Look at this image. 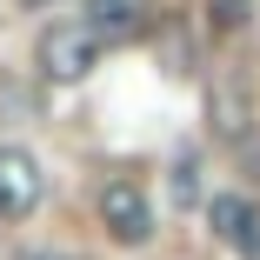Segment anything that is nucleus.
<instances>
[{
  "label": "nucleus",
  "instance_id": "f257e3e1",
  "mask_svg": "<svg viewBox=\"0 0 260 260\" xmlns=\"http://www.w3.org/2000/svg\"><path fill=\"white\" fill-rule=\"evenodd\" d=\"M100 34L80 20V14H67V20H47L40 27V40H34V74L47 80V87H80L93 67H100Z\"/></svg>",
  "mask_w": 260,
  "mask_h": 260
},
{
  "label": "nucleus",
  "instance_id": "f03ea898",
  "mask_svg": "<svg viewBox=\"0 0 260 260\" xmlns=\"http://www.w3.org/2000/svg\"><path fill=\"white\" fill-rule=\"evenodd\" d=\"M93 220H100V234H107L114 247H127V253H140V247L153 240V227H160V214H153V200H147V187H140L134 174L100 180V193H93Z\"/></svg>",
  "mask_w": 260,
  "mask_h": 260
},
{
  "label": "nucleus",
  "instance_id": "7ed1b4c3",
  "mask_svg": "<svg viewBox=\"0 0 260 260\" xmlns=\"http://www.w3.org/2000/svg\"><path fill=\"white\" fill-rule=\"evenodd\" d=\"M47 200V174H40V153L20 140H0V220H34Z\"/></svg>",
  "mask_w": 260,
  "mask_h": 260
},
{
  "label": "nucleus",
  "instance_id": "20e7f679",
  "mask_svg": "<svg viewBox=\"0 0 260 260\" xmlns=\"http://www.w3.org/2000/svg\"><path fill=\"white\" fill-rule=\"evenodd\" d=\"M207 134H214L220 147H253L260 107H253V93L240 80H214V87H207Z\"/></svg>",
  "mask_w": 260,
  "mask_h": 260
},
{
  "label": "nucleus",
  "instance_id": "39448f33",
  "mask_svg": "<svg viewBox=\"0 0 260 260\" xmlns=\"http://www.w3.org/2000/svg\"><path fill=\"white\" fill-rule=\"evenodd\" d=\"M207 227L240 260H260V207H253V193H207Z\"/></svg>",
  "mask_w": 260,
  "mask_h": 260
},
{
  "label": "nucleus",
  "instance_id": "423d86ee",
  "mask_svg": "<svg viewBox=\"0 0 260 260\" xmlns=\"http://www.w3.org/2000/svg\"><path fill=\"white\" fill-rule=\"evenodd\" d=\"M80 20L100 34V47H127V40L147 34V7H140V0H87Z\"/></svg>",
  "mask_w": 260,
  "mask_h": 260
},
{
  "label": "nucleus",
  "instance_id": "0eeeda50",
  "mask_svg": "<svg viewBox=\"0 0 260 260\" xmlns=\"http://www.w3.org/2000/svg\"><path fill=\"white\" fill-rule=\"evenodd\" d=\"M247 0H207V7H200V20H207V34H214V40H227V34H240L247 27Z\"/></svg>",
  "mask_w": 260,
  "mask_h": 260
},
{
  "label": "nucleus",
  "instance_id": "6e6552de",
  "mask_svg": "<svg viewBox=\"0 0 260 260\" xmlns=\"http://www.w3.org/2000/svg\"><path fill=\"white\" fill-rule=\"evenodd\" d=\"M174 200H200V187H193V153L174 160Z\"/></svg>",
  "mask_w": 260,
  "mask_h": 260
},
{
  "label": "nucleus",
  "instance_id": "1a4fd4ad",
  "mask_svg": "<svg viewBox=\"0 0 260 260\" xmlns=\"http://www.w3.org/2000/svg\"><path fill=\"white\" fill-rule=\"evenodd\" d=\"M0 107H7V114H27V93H20L14 80H0Z\"/></svg>",
  "mask_w": 260,
  "mask_h": 260
}]
</instances>
